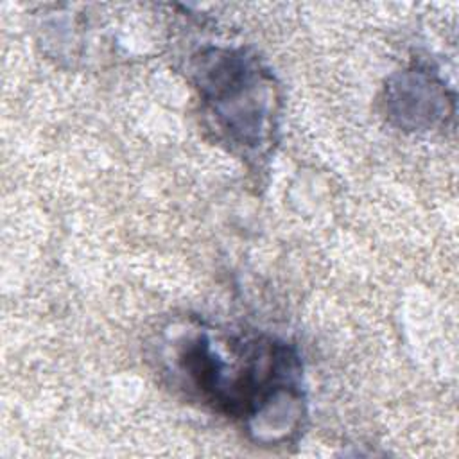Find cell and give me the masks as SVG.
Returning <instances> with one entry per match:
<instances>
[{"label": "cell", "instance_id": "cell-1", "mask_svg": "<svg viewBox=\"0 0 459 459\" xmlns=\"http://www.w3.org/2000/svg\"><path fill=\"white\" fill-rule=\"evenodd\" d=\"M226 344L215 348L208 333H199L178 350V369L204 403L251 427L273 403L299 402L298 366L289 348L264 339Z\"/></svg>", "mask_w": 459, "mask_h": 459}]
</instances>
